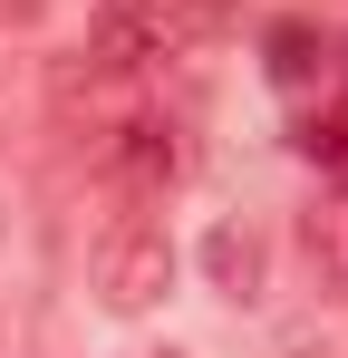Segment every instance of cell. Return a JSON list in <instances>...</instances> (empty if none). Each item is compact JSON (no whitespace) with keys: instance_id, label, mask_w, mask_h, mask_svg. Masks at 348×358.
<instances>
[{"instance_id":"6da1fadb","label":"cell","mask_w":348,"mask_h":358,"mask_svg":"<svg viewBox=\"0 0 348 358\" xmlns=\"http://www.w3.org/2000/svg\"><path fill=\"white\" fill-rule=\"evenodd\" d=\"M174 281V252L155 223H126V233H107V252H97V291H107V310H145V300Z\"/></svg>"},{"instance_id":"7a4b0ae2","label":"cell","mask_w":348,"mask_h":358,"mask_svg":"<svg viewBox=\"0 0 348 358\" xmlns=\"http://www.w3.org/2000/svg\"><path fill=\"white\" fill-rule=\"evenodd\" d=\"M107 165H116V184H126V194H165V184L184 175V145H174L165 117H126V126L107 136Z\"/></svg>"},{"instance_id":"3957f363","label":"cell","mask_w":348,"mask_h":358,"mask_svg":"<svg viewBox=\"0 0 348 358\" xmlns=\"http://www.w3.org/2000/svg\"><path fill=\"white\" fill-rule=\"evenodd\" d=\"M310 262H319V281H329V291H348V194H329V203H319V213H310Z\"/></svg>"},{"instance_id":"277c9868","label":"cell","mask_w":348,"mask_h":358,"mask_svg":"<svg viewBox=\"0 0 348 358\" xmlns=\"http://www.w3.org/2000/svg\"><path fill=\"white\" fill-rule=\"evenodd\" d=\"M261 49H271V78H281V87H310V78H319V29H310V20H281Z\"/></svg>"},{"instance_id":"5b68a950","label":"cell","mask_w":348,"mask_h":358,"mask_svg":"<svg viewBox=\"0 0 348 358\" xmlns=\"http://www.w3.org/2000/svg\"><path fill=\"white\" fill-rule=\"evenodd\" d=\"M213 271L242 291V281H252V242H232V233H223V242H213Z\"/></svg>"}]
</instances>
